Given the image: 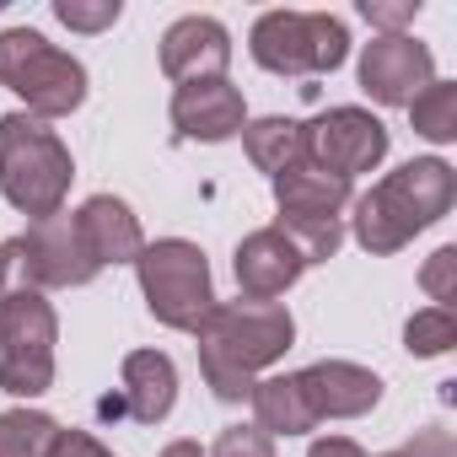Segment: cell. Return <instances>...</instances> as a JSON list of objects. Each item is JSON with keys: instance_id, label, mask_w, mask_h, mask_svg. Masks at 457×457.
<instances>
[{"instance_id": "cell-13", "label": "cell", "mask_w": 457, "mask_h": 457, "mask_svg": "<svg viewBox=\"0 0 457 457\" xmlns=\"http://www.w3.org/2000/svg\"><path fill=\"white\" fill-rule=\"evenodd\" d=\"M232 65V33H226L215 17H178L162 33V76L167 81H210L226 76Z\"/></svg>"}, {"instance_id": "cell-23", "label": "cell", "mask_w": 457, "mask_h": 457, "mask_svg": "<svg viewBox=\"0 0 457 457\" xmlns=\"http://www.w3.org/2000/svg\"><path fill=\"white\" fill-rule=\"evenodd\" d=\"M452 345H457V318H452V307H425V312H414V318L403 323V350L420 355V361L446 355Z\"/></svg>"}, {"instance_id": "cell-29", "label": "cell", "mask_w": 457, "mask_h": 457, "mask_svg": "<svg viewBox=\"0 0 457 457\" xmlns=\"http://www.w3.org/2000/svg\"><path fill=\"white\" fill-rule=\"evenodd\" d=\"M49 457H113L92 430H60V441H54V452Z\"/></svg>"}, {"instance_id": "cell-32", "label": "cell", "mask_w": 457, "mask_h": 457, "mask_svg": "<svg viewBox=\"0 0 457 457\" xmlns=\"http://www.w3.org/2000/svg\"><path fill=\"white\" fill-rule=\"evenodd\" d=\"M162 457H204V452H199V441H172V446H162Z\"/></svg>"}, {"instance_id": "cell-26", "label": "cell", "mask_w": 457, "mask_h": 457, "mask_svg": "<svg viewBox=\"0 0 457 457\" xmlns=\"http://www.w3.org/2000/svg\"><path fill=\"white\" fill-rule=\"evenodd\" d=\"M210 457H275V441L259 425H226L215 436V452Z\"/></svg>"}, {"instance_id": "cell-20", "label": "cell", "mask_w": 457, "mask_h": 457, "mask_svg": "<svg viewBox=\"0 0 457 457\" xmlns=\"http://www.w3.org/2000/svg\"><path fill=\"white\" fill-rule=\"evenodd\" d=\"M60 430L65 425L44 409H6L0 414V457H49Z\"/></svg>"}, {"instance_id": "cell-10", "label": "cell", "mask_w": 457, "mask_h": 457, "mask_svg": "<svg viewBox=\"0 0 457 457\" xmlns=\"http://www.w3.org/2000/svg\"><path fill=\"white\" fill-rule=\"evenodd\" d=\"M22 248H28V280L33 291H76V286H92L103 270L97 259L87 253L81 232H76V215H49V220H33L22 232Z\"/></svg>"}, {"instance_id": "cell-14", "label": "cell", "mask_w": 457, "mask_h": 457, "mask_svg": "<svg viewBox=\"0 0 457 457\" xmlns=\"http://www.w3.org/2000/svg\"><path fill=\"white\" fill-rule=\"evenodd\" d=\"M307 259L275 232V226H259V232H248L237 243V259H232V275H237V291L248 302H275L286 296L296 280H302Z\"/></svg>"}, {"instance_id": "cell-28", "label": "cell", "mask_w": 457, "mask_h": 457, "mask_svg": "<svg viewBox=\"0 0 457 457\" xmlns=\"http://www.w3.org/2000/svg\"><path fill=\"white\" fill-rule=\"evenodd\" d=\"M17 291H33L28 248H22V237H6V243H0V296H17Z\"/></svg>"}, {"instance_id": "cell-12", "label": "cell", "mask_w": 457, "mask_h": 457, "mask_svg": "<svg viewBox=\"0 0 457 457\" xmlns=\"http://www.w3.org/2000/svg\"><path fill=\"white\" fill-rule=\"evenodd\" d=\"M296 387L312 409V420H361L382 403V377L371 366L355 361H312L307 371H296Z\"/></svg>"}, {"instance_id": "cell-33", "label": "cell", "mask_w": 457, "mask_h": 457, "mask_svg": "<svg viewBox=\"0 0 457 457\" xmlns=\"http://www.w3.org/2000/svg\"><path fill=\"white\" fill-rule=\"evenodd\" d=\"M382 457H403V452H382Z\"/></svg>"}, {"instance_id": "cell-11", "label": "cell", "mask_w": 457, "mask_h": 457, "mask_svg": "<svg viewBox=\"0 0 457 457\" xmlns=\"http://www.w3.org/2000/svg\"><path fill=\"white\" fill-rule=\"evenodd\" d=\"M172 129L183 140H199V145H220V140H237L248 129V103H243V87H232L226 76H210V81H183L172 92Z\"/></svg>"}, {"instance_id": "cell-25", "label": "cell", "mask_w": 457, "mask_h": 457, "mask_svg": "<svg viewBox=\"0 0 457 457\" xmlns=\"http://www.w3.org/2000/svg\"><path fill=\"white\" fill-rule=\"evenodd\" d=\"M420 291H425L436 307H452V302H457V248H452V243L436 248V253L425 259V270H420Z\"/></svg>"}, {"instance_id": "cell-19", "label": "cell", "mask_w": 457, "mask_h": 457, "mask_svg": "<svg viewBox=\"0 0 457 457\" xmlns=\"http://www.w3.org/2000/svg\"><path fill=\"white\" fill-rule=\"evenodd\" d=\"M243 151H248V162H253L259 172L280 178L286 167L307 162V124L280 119V113H270V119H248V129H243Z\"/></svg>"}, {"instance_id": "cell-22", "label": "cell", "mask_w": 457, "mask_h": 457, "mask_svg": "<svg viewBox=\"0 0 457 457\" xmlns=\"http://www.w3.org/2000/svg\"><path fill=\"white\" fill-rule=\"evenodd\" d=\"M409 119H414V135H425L430 145L457 140V81H430L409 103Z\"/></svg>"}, {"instance_id": "cell-15", "label": "cell", "mask_w": 457, "mask_h": 457, "mask_svg": "<svg viewBox=\"0 0 457 457\" xmlns=\"http://www.w3.org/2000/svg\"><path fill=\"white\" fill-rule=\"evenodd\" d=\"M76 232H81L87 253L97 259V270H108V264H135L140 248H145L140 220H135V210H129L119 194H92V199L76 210Z\"/></svg>"}, {"instance_id": "cell-9", "label": "cell", "mask_w": 457, "mask_h": 457, "mask_svg": "<svg viewBox=\"0 0 457 457\" xmlns=\"http://www.w3.org/2000/svg\"><path fill=\"white\" fill-rule=\"evenodd\" d=\"M430 81H436V60L414 33L371 38L361 49V92L382 108H409Z\"/></svg>"}, {"instance_id": "cell-24", "label": "cell", "mask_w": 457, "mask_h": 457, "mask_svg": "<svg viewBox=\"0 0 457 457\" xmlns=\"http://www.w3.org/2000/svg\"><path fill=\"white\" fill-rule=\"evenodd\" d=\"M119 0H54V17L71 28V33H108L119 22Z\"/></svg>"}, {"instance_id": "cell-27", "label": "cell", "mask_w": 457, "mask_h": 457, "mask_svg": "<svg viewBox=\"0 0 457 457\" xmlns=\"http://www.w3.org/2000/svg\"><path fill=\"white\" fill-rule=\"evenodd\" d=\"M361 17L377 28V38H393L420 17V0H361Z\"/></svg>"}, {"instance_id": "cell-30", "label": "cell", "mask_w": 457, "mask_h": 457, "mask_svg": "<svg viewBox=\"0 0 457 457\" xmlns=\"http://www.w3.org/2000/svg\"><path fill=\"white\" fill-rule=\"evenodd\" d=\"M398 452H403V457H457V446H452L446 430H414V441L398 446Z\"/></svg>"}, {"instance_id": "cell-2", "label": "cell", "mask_w": 457, "mask_h": 457, "mask_svg": "<svg viewBox=\"0 0 457 457\" xmlns=\"http://www.w3.org/2000/svg\"><path fill=\"white\" fill-rule=\"evenodd\" d=\"M452 199H457V172H452V162H441V156H414V162H403L398 172H387L382 183H371L361 199H350V204H355L350 232H355V243H361L371 259H387V253L409 248L425 226H436V220L452 210Z\"/></svg>"}, {"instance_id": "cell-1", "label": "cell", "mask_w": 457, "mask_h": 457, "mask_svg": "<svg viewBox=\"0 0 457 457\" xmlns=\"http://www.w3.org/2000/svg\"><path fill=\"white\" fill-rule=\"evenodd\" d=\"M199 339V371L204 387L220 403H243L259 382V371H270L291 345H296V318L280 302H215L210 318L194 328Z\"/></svg>"}, {"instance_id": "cell-21", "label": "cell", "mask_w": 457, "mask_h": 457, "mask_svg": "<svg viewBox=\"0 0 457 457\" xmlns=\"http://www.w3.org/2000/svg\"><path fill=\"white\" fill-rule=\"evenodd\" d=\"M275 232L307 259V264H328L345 248V220L339 215H280Z\"/></svg>"}, {"instance_id": "cell-3", "label": "cell", "mask_w": 457, "mask_h": 457, "mask_svg": "<svg viewBox=\"0 0 457 457\" xmlns=\"http://www.w3.org/2000/svg\"><path fill=\"white\" fill-rule=\"evenodd\" d=\"M76 162L71 145L33 113H6L0 119V194L12 210L49 220L65 210Z\"/></svg>"}, {"instance_id": "cell-4", "label": "cell", "mask_w": 457, "mask_h": 457, "mask_svg": "<svg viewBox=\"0 0 457 457\" xmlns=\"http://www.w3.org/2000/svg\"><path fill=\"white\" fill-rule=\"evenodd\" d=\"M0 87L17 92L33 119H71L87 103V65L65 49H54L33 28L0 33Z\"/></svg>"}, {"instance_id": "cell-17", "label": "cell", "mask_w": 457, "mask_h": 457, "mask_svg": "<svg viewBox=\"0 0 457 457\" xmlns=\"http://www.w3.org/2000/svg\"><path fill=\"white\" fill-rule=\"evenodd\" d=\"M270 188H275L280 215H339V210L355 199L350 178H339V172L318 167L312 156H307V162H296V167H286L280 178H270Z\"/></svg>"}, {"instance_id": "cell-16", "label": "cell", "mask_w": 457, "mask_h": 457, "mask_svg": "<svg viewBox=\"0 0 457 457\" xmlns=\"http://www.w3.org/2000/svg\"><path fill=\"white\" fill-rule=\"evenodd\" d=\"M119 377H124L119 398H124L129 420L162 425L172 414V403H178V366H172V355H162V350H129Z\"/></svg>"}, {"instance_id": "cell-18", "label": "cell", "mask_w": 457, "mask_h": 457, "mask_svg": "<svg viewBox=\"0 0 457 457\" xmlns=\"http://www.w3.org/2000/svg\"><path fill=\"white\" fill-rule=\"evenodd\" d=\"M248 403H253V425H259L270 441H275V436H307V430H318V420H312V409H307V398H302V387H296V371H291V377H264V382H253Z\"/></svg>"}, {"instance_id": "cell-7", "label": "cell", "mask_w": 457, "mask_h": 457, "mask_svg": "<svg viewBox=\"0 0 457 457\" xmlns=\"http://www.w3.org/2000/svg\"><path fill=\"white\" fill-rule=\"evenodd\" d=\"M60 318L44 291L0 296V387L12 398H44L54 387Z\"/></svg>"}, {"instance_id": "cell-5", "label": "cell", "mask_w": 457, "mask_h": 457, "mask_svg": "<svg viewBox=\"0 0 457 457\" xmlns=\"http://www.w3.org/2000/svg\"><path fill=\"white\" fill-rule=\"evenodd\" d=\"M248 54L270 76H334L350 60V28L328 12H264Z\"/></svg>"}, {"instance_id": "cell-31", "label": "cell", "mask_w": 457, "mask_h": 457, "mask_svg": "<svg viewBox=\"0 0 457 457\" xmlns=\"http://www.w3.org/2000/svg\"><path fill=\"white\" fill-rule=\"evenodd\" d=\"M307 457H366V452H361V441H350V436H318Z\"/></svg>"}, {"instance_id": "cell-8", "label": "cell", "mask_w": 457, "mask_h": 457, "mask_svg": "<svg viewBox=\"0 0 457 457\" xmlns=\"http://www.w3.org/2000/svg\"><path fill=\"white\" fill-rule=\"evenodd\" d=\"M307 156L318 167H328V172H339V178L355 183V172L382 167V156H387V124L377 113H366V108H350V103L328 108V113H318L307 124Z\"/></svg>"}, {"instance_id": "cell-6", "label": "cell", "mask_w": 457, "mask_h": 457, "mask_svg": "<svg viewBox=\"0 0 457 457\" xmlns=\"http://www.w3.org/2000/svg\"><path fill=\"white\" fill-rule=\"evenodd\" d=\"M135 275H140V296H145V307H151V318L162 328L194 334L215 307L210 264H204L199 243H188V237L145 243L140 259H135Z\"/></svg>"}]
</instances>
